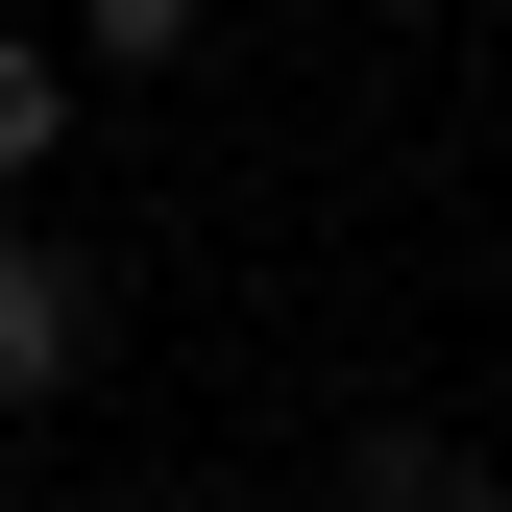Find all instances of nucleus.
I'll list each match as a JSON object with an SVG mask.
<instances>
[{"label":"nucleus","instance_id":"obj_5","mask_svg":"<svg viewBox=\"0 0 512 512\" xmlns=\"http://www.w3.org/2000/svg\"><path fill=\"white\" fill-rule=\"evenodd\" d=\"M196 512H220V488H196Z\"/></svg>","mask_w":512,"mask_h":512},{"label":"nucleus","instance_id":"obj_3","mask_svg":"<svg viewBox=\"0 0 512 512\" xmlns=\"http://www.w3.org/2000/svg\"><path fill=\"white\" fill-rule=\"evenodd\" d=\"M74 25H98V74H171V49H196L220 0H74Z\"/></svg>","mask_w":512,"mask_h":512},{"label":"nucleus","instance_id":"obj_1","mask_svg":"<svg viewBox=\"0 0 512 512\" xmlns=\"http://www.w3.org/2000/svg\"><path fill=\"white\" fill-rule=\"evenodd\" d=\"M74 366H98V269L74 244H0V415H49Z\"/></svg>","mask_w":512,"mask_h":512},{"label":"nucleus","instance_id":"obj_2","mask_svg":"<svg viewBox=\"0 0 512 512\" xmlns=\"http://www.w3.org/2000/svg\"><path fill=\"white\" fill-rule=\"evenodd\" d=\"M342 512H512L488 464H439V439H366V464H342Z\"/></svg>","mask_w":512,"mask_h":512},{"label":"nucleus","instance_id":"obj_4","mask_svg":"<svg viewBox=\"0 0 512 512\" xmlns=\"http://www.w3.org/2000/svg\"><path fill=\"white\" fill-rule=\"evenodd\" d=\"M74 147V74H49V49H0V171H49Z\"/></svg>","mask_w":512,"mask_h":512}]
</instances>
